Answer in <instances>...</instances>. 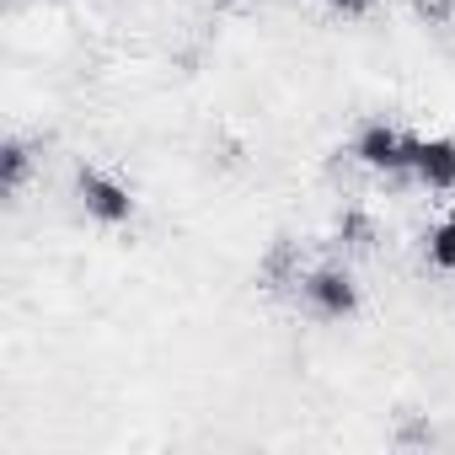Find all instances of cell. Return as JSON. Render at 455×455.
<instances>
[{
	"label": "cell",
	"instance_id": "cell-1",
	"mask_svg": "<svg viewBox=\"0 0 455 455\" xmlns=\"http://www.w3.org/2000/svg\"><path fill=\"white\" fill-rule=\"evenodd\" d=\"M70 198H76V209H81L92 225H102V231H124V225H134V214H140V193H134V182L118 177L113 166H97V161L76 166Z\"/></svg>",
	"mask_w": 455,
	"mask_h": 455
},
{
	"label": "cell",
	"instance_id": "cell-2",
	"mask_svg": "<svg viewBox=\"0 0 455 455\" xmlns=\"http://www.w3.org/2000/svg\"><path fill=\"white\" fill-rule=\"evenodd\" d=\"M295 295H300L306 316H316V322H354L359 306H364L359 274L348 263H306Z\"/></svg>",
	"mask_w": 455,
	"mask_h": 455
},
{
	"label": "cell",
	"instance_id": "cell-3",
	"mask_svg": "<svg viewBox=\"0 0 455 455\" xmlns=\"http://www.w3.org/2000/svg\"><path fill=\"white\" fill-rule=\"evenodd\" d=\"M412 134L418 129H402L391 118H364L348 140V161L380 182H407V156H412Z\"/></svg>",
	"mask_w": 455,
	"mask_h": 455
},
{
	"label": "cell",
	"instance_id": "cell-4",
	"mask_svg": "<svg viewBox=\"0 0 455 455\" xmlns=\"http://www.w3.org/2000/svg\"><path fill=\"white\" fill-rule=\"evenodd\" d=\"M407 182L434 198H455V134H412Z\"/></svg>",
	"mask_w": 455,
	"mask_h": 455
},
{
	"label": "cell",
	"instance_id": "cell-5",
	"mask_svg": "<svg viewBox=\"0 0 455 455\" xmlns=\"http://www.w3.org/2000/svg\"><path fill=\"white\" fill-rule=\"evenodd\" d=\"M423 263L434 268V274H455V198L444 204V214L423 231Z\"/></svg>",
	"mask_w": 455,
	"mask_h": 455
},
{
	"label": "cell",
	"instance_id": "cell-6",
	"mask_svg": "<svg viewBox=\"0 0 455 455\" xmlns=\"http://www.w3.org/2000/svg\"><path fill=\"white\" fill-rule=\"evenodd\" d=\"M28 177H33V145L22 134H6L0 140V193L17 198L28 188Z\"/></svg>",
	"mask_w": 455,
	"mask_h": 455
},
{
	"label": "cell",
	"instance_id": "cell-7",
	"mask_svg": "<svg viewBox=\"0 0 455 455\" xmlns=\"http://www.w3.org/2000/svg\"><path fill=\"white\" fill-rule=\"evenodd\" d=\"M322 6H327L332 17H343V22H364V17L375 12V0H322Z\"/></svg>",
	"mask_w": 455,
	"mask_h": 455
}]
</instances>
